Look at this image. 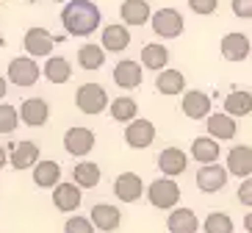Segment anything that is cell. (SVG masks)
<instances>
[{
	"label": "cell",
	"instance_id": "cell-26",
	"mask_svg": "<svg viewBox=\"0 0 252 233\" xmlns=\"http://www.w3.org/2000/svg\"><path fill=\"white\" fill-rule=\"evenodd\" d=\"M156 89L161 92V95H166V98H175V95H183L186 89V78L180 69H161L156 78Z\"/></svg>",
	"mask_w": 252,
	"mask_h": 233
},
{
	"label": "cell",
	"instance_id": "cell-32",
	"mask_svg": "<svg viewBox=\"0 0 252 233\" xmlns=\"http://www.w3.org/2000/svg\"><path fill=\"white\" fill-rule=\"evenodd\" d=\"M78 64H81L83 69H100L105 64V50L103 45H83L81 50H78Z\"/></svg>",
	"mask_w": 252,
	"mask_h": 233
},
{
	"label": "cell",
	"instance_id": "cell-23",
	"mask_svg": "<svg viewBox=\"0 0 252 233\" xmlns=\"http://www.w3.org/2000/svg\"><path fill=\"white\" fill-rule=\"evenodd\" d=\"M33 183L39 189H56L61 183V164L53 161V158H42L33 166Z\"/></svg>",
	"mask_w": 252,
	"mask_h": 233
},
{
	"label": "cell",
	"instance_id": "cell-38",
	"mask_svg": "<svg viewBox=\"0 0 252 233\" xmlns=\"http://www.w3.org/2000/svg\"><path fill=\"white\" fill-rule=\"evenodd\" d=\"M233 14L238 20H252V0H233Z\"/></svg>",
	"mask_w": 252,
	"mask_h": 233
},
{
	"label": "cell",
	"instance_id": "cell-13",
	"mask_svg": "<svg viewBox=\"0 0 252 233\" xmlns=\"http://www.w3.org/2000/svg\"><path fill=\"white\" fill-rule=\"evenodd\" d=\"M180 111L189 120H208L211 117V98L200 89H189L180 100Z\"/></svg>",
	"mask_w": 252,
	"mask_h": 233
},
{
	"label": "cell",
	"instance_id": "cell-16",
	"mask_svg": "<svg viewBox=\"0 0 252 233\" xmlns=\"http://www.w3.org/2000/svg\"><path fill=\"white\" fill-rule=\"evenodd\" d=\"M23 47L28 53L31 59H36V56H50L53 53V36L47 28H28L23 36Z\"/></svg>",
	"mask_w": 252,
	"mask_h": 233
},
{
	"label": "cell",
	"instance_id": "cell-41",
	"mask_svg": "<svg viewBox=\"0 0 252 233\" xmlns=\"http://www.w3.org/2000/svg\"><path fill=\"white\" fill-rule=\"evenodd\" d=\"M6 161H8V153H6V147H3V144H0V169H3V166H6Z\"/></svg>",
	"mask_w": 252,
	"mask_h": 233
},
{
	"label": "cell",
	"instance_id": "cell-31",
	"mask_svg": "<svg viewBox=\"0 0 252 233\" xmlns=\"http://www.w3.org/2000/svg\"><path fill=\"white\" fill-rule=\"evenodd\" d=\"M108 111H111V117L117 122H133L139 117V105H136L133 98H117V100H111Z\"/></svg>",
	"mask_w": 252,
	"mask_h": 233
},
{
	"label": "cell",
	"instance_id": "cell-20",
	"mask_svg": "<svg viewBox=\"0 0 252 233\" xmlns=\"http://www.w3.org/2000/svg\"><path fill=\"white\" fill-rule=\"evenodd\" d=\"M141 64L133 59H122L114 67V83H117L119 89H136V86H141Z\"/></svg>",
	"mask_w": 252,
	"mask_h": 233
},
{
	"label": "cell",
	"instance_id": "cell-3",
	"mask_svg": "<svg viewBox=\"0 0 252 233\" xmlns=\"http://www.w3.org/2000/svg\"><path fill=\"white\" fill-rule=\"evenodd\" d=\"M147 200L153 208H161V211H172L178 208L180 203V186L175 183V178H156V181L147 186Z\"/></svg>",
	"mask_w": 252,
	"mask_h": 233
},
{
	"label": "cell",
	"instance_id": "cell-37",
	"mask_svg": "<svg viewBox=\"0 0 252 233\" xmlns=\"http://www.w3.org/2000/svg\"><path fill=\"white\" fill-rule=\"evenodd\" d=\"M238 203L252 208V178H244V181L238 183Z\"/></svg>",
	"mask_w": 252,
	"mask_h": 233
},
{
	"label": "cell",
	"instance_id": "cell-30",
	"mask_svg": "<svg viewBox=\"0 0 252 233\" xmlns=\"http://www.w3.org/2000/svg\"><path fill=\"white\" fill-rule=\"evenodd\" d=\"M250 111H252V92L236 89L224 98V114H230V117H247Z\"/></svg>",
	"mask_w": 252,
	"mask_h": 233
},
{
	"label": "cell",
	"instance_id": "cell-8",
	"mask_svg": "<svg viewBox=\"0 0 252 233\" xmlns=\"http://www.w3.org/2000/svg\"><path fill=\"white\" fill-rule=\"evenodd\" d=\"M227 166H219V164H202L200 172H197V189L202 195H216L222 192L224 183H227Z\"/></svg>",
	"mask_w": 252,
	"mask_h": 233
},
{
	"label": "cell",
	"instance_id": "cell-7",
	"mask_svg": "<svg viewBox=\"0 0 252 233\" xmlns=\"http://www.w3.org/2000/svg\"><path fill=\"white\" fill-rule=\"evenodd\" d=\"M125 142H127V147H133V150H147L150 144L156 142V125L150 120H144V117H136L133 122H127Z\"/></svg>",
	"mask_w": 252,
	"mask_h": 233
},
{
	"label": "cell",
	"instance_id": "cell-29",
	"mask_svg": "<svg viewBox=\"0 0 252 233\" xmlns=\"http://www.w3.org/2000/svg\"><path fill=\"white\" fill-rule=\"evenodd\" d=\"M100 178H103V172L94 161H81V164L72 166V181L81 189H94L100 183Z\"/></svg>",
	"mask_w": 252,
	"mask_h": 233
},
{
	"label": "cell",
	"instance_id": "cell-25",
	"mask_svg": "<svg viewBox=\"0 0 252 233\" xmlns=\"http://www.w3.org/2000/svg\"><path fill=\"white\" fill-rule=\"evenodd\" d=\"M166 228H169V233H197L200 231V219L191 208H172Z\"/></svg>",
	"mask_w": 252,
	"mask_h": 233
},
{
	"label": "cell",
	"instance_id": "cell-40",
	"mask_svg": "<svg viewBox=\"0 0 252 233\" xmlns=\"http://www.w3.org/2000/svg\"><path fill=\"white\" fill-rule=\"evenodd\" d=\"M6 92H8V83H6V78L0 75V100L6 98Z\"/></svg>",
	"mask_w": 252,
	"mask_h": 233
},
{
	"label": "cell",
	"instance_id": "cell-14",
	"mask_svg": "<svg viewBox=\"0 0 252 233\" xmlns=\"http://www.w3.org/2000/svg\"><path fill=\"white\" fill-rule=\"evenodd\" d=\"M20 120H23V125H28V128H42V125L50 120V105H47V100L45 98L23 100V105H20Z\"/></svg>",
	"mask_w": 252,
	"mask_h": 233
},
{
	"label": "cell",
	"instance_id": "cell-18",
	"mask_svg": "<svg viewBox=\"0 0 252 233\" xmlns=\"http://www.w3.org/2000/svg\"><path fill=\"white\" fill-rule=\"evenodd\" d=\"M100 45H103L105 53H122L127 50V45H130V31H127V25L122 23H111L105 25L103 33H100Z\"/></svg>",
	"mask_w": 252,
	"mask_h": 233
},
{
	"label": "cell",
	"instance_id": "cell-36",
	"mask_svg": "<svg viewBox=\"0 0 252 233\" xmlns=\"http://www.w3.org/2000/svg\"><path fill=\"white\" fill-rule=\"evenodd\" d=\"M189 8L194 14H202V17H211L219 8V0H189Z\"/></svg>",
	"mask_w": 252,
	"mask_h": 233
},
{
	"label": "cell",
	"instance_id": "cell-10",
	"mask_svg": "<svg viewBox=\"0 0 252 233\" xmlns=\"http://www.w3.org/2000/svg\"><path fill=\"white\" fill-rule=\"evenodd\" d=\"M224 166H227L230 175H236V178H252V147L250 144H236V147H230L227 158H224Z\"/></svg>",
	"mask_w": 252,
	"mask_h": 233
},
{
	"label": "cell",
	"instance_id": "cell-27",
	"mask_svg": "<svg viewBox=\"0 0 252 233\" xmlns=\"http://www.w3.org/2000/svg\"><path fill=\"white\" fill-rule=\"evenodd\" d=\"M42 75L50 83H67L72 78V64L64 56H47L45 67H42Z\"/></svg>",
	"mask_w": 252,
	"mask_h": 233
},
{
	"label": "cell",
	"instance_id": "cell-9",
	"mask_svg": "<svg viewBox=\"0 0 252 233\" xmlns=\"http://www.w3.org/2000/svg\"><path fill=\"white\" fill-rule=\"evenodd\" d=\"M114 197H117L119 203H136L147 189H144V183H141V178L136 172H122L114 178Z\"/></svg>",
	"mask_w": 252,
	"mask_h": 233
},
{
	"label": "cell",
	"instance_id": "cell-35",
	"mask_svg": "<svg viewBox=\"0 0 252 233\" xmlns=\"http://www.w3.org/2000/svg\"><path fill=\"white\" fill-rule=\"evenodd\" d=\"M64 233H97V228L92 225V219L86 217H69L67 222H64Z\"/></svg>",
	"mask_w": 252,
	"mask_h": 233
},
{
	"label": "cell",
	"instance_id": "cell-11",
	"mask_svg": "<svg viewBox=\"0 0 252 233\" xmlns=\"http://www.w3.org/2000/svg\"><path fill=\"white\" fill-rule=\"evenodd\" d=\"M8 161H11V166L14 169H31V166H36L39 161H42V150H39L36 142H31V139H25V142H17L14 147H11V153H8Z\"/></svg>",
	"mask_w": 252,
	"mask_h": 233
},
{
	"label": "cell",
	"instance_id": "cell-15",
	"mask_svg": "<svg viewBox=\"0 0 252 233\" xmlns=\"http://www.w3.org/2000/svg\"><path fill=\"white\" fill-rule=\"evenodd\" d=\"M89 219H92V225H94L97 231L114 233L119 225H122V211H119L117 205H111V203H94Z\"/></svg>",
	"mask_w": 252,
	"mask_h": 233
},
{
	"label": "cell",
	"instance_id": "cell-2",
	"mask_svg": "<svg viewBox=\"0 0 252 233\" xmlns=\"http://www.w3.org/2000/svg\"><path fill=\"white\" fill-rule=\"evenodd\" d=\"M75 105L86 117H97V114H103L111 105V98H108V92L100 83L89 81V83H83V86H78V92H75Z\"/></svg>",
	"mask_w": 252,
	"mask_h": 233
},
{
	"label": "cell",
	"instance_id": "cell-24",
	"mask_svg": "<svg viewBox=\"0 0 252 233\" xmlns=\"http://www.w3.org/2000/svg\"><path fill=\"white\" fill-rule=\"evenodd\" d=\"M222 156V147L214 136H197L191 142V158L200 161V164H216Z\"/></svg>",
	"mask_w": 252,
	"mask_h": 233
},
{
	"label": "cell",
	"instance_id": "cell-1",
	"mask_svg": "<svg viewBox=\"0 0 252 233\" xmlns=\"http://www.w3.org/2000/svg\"><path fill=\"white\" fill-rule=\"evenodd\" d=\"M103 23V11L92 0H69L61 8V25L69 36H92Z\"/></svg>",
	"mask_w": 252,
	"mask_h": 233
},
{
	"label": "cell",
	"instance_id": "cell-39",
	"mask_svg": "<svg viewBox=\"0 0 252 233\" xmlns=\"http://www.w3.org/2000/svg\"><path fill=\"white\" fill-rule=\"evenodd\" d=\"M244 231L252 233V211H247V217H244Z\"/></svg>",
	"mask_w": 252,
	"mask_h": 233
},
{
	"label": "cell",
	"instance_id": "cell-4",
	"mask_svg": "<svg viewBox=\"0 0 252 233\" xmlns=\"http://www.w3.org/2000/svg\"><path fill=\"white\" fill-rule=\"evenodd\" d=\"M150 25L158 39H178L183 33V14L178 8H161V11H153Z\"/></svg>",
	"mask_w": 252,
	"mask_h": 233
},
{
	"label": "cell",
	"instance_id": "cell-21",
	"mask_svg": "<svg viewBox=\"0 0 252 233\" xmlns=\"http://www.w3.org/2000/svg\"><path fill=\"white\" fill-rule=\"evenodd\" d=\"M81 200H83V192H81V186L78 183H59V186L53 189V205L59 211H78V205H81Z\"/></svg>",
	"mask_w": 252,
	"mask_h": 233
},
{
	"label": "cell",
	"instance_id": "cell-19",
	"mask_svg": "<svg viewBox=\"0 0 252 233\" xmlns=\"http://www.w3.org/2000/svg\"><path fill=\"white\" fill-rule=\"evenodd\" d=\"M186 166H189V156H186L180 147H163V150L158 153V169H161L166 178L183 175Z\"/></svg>",
	"mask_w": 252,
	"mask_h": 233
},
{
	"label": "cell",
	"instance_id": "cell-34",
	"mask_svg": "<svg viewBox=\"0 0 252 233\" xmlns=\"http://www.w3.org/2000/svg\"><path fill=\"white\" fill-rule=\"evenodd\" d=\"M20 108L11 103H0V133H14L20 128Z\"/></svg>",
	"mask_w": 252,
	"mask_h": 233
},
{
	"label": "cell",
	"instance_id": "cell-5",
	"mask_svg": "<svg viewBox=\"0 0 252 233\" xmlns=\"http://www.w3.org/2000/svg\"><path fill=\"white\" fill-rule=\"evenodd\" d=\"M39 75H42V67L31 56H17V59L8 61V81L14 86H33Z\"/></svg>",
	"mask_w": 252,
	"mask_h": 233
},
{
	"label": "cell",
	"instance_id": "cell-12",
	"mask_svg": "<svg viewBox=\"0 0 252 233\" xmlns=\"http://www.w3.org/2000/svg\"><path fill=\"white\" fill-rule=\"evenodd\" d=\"M219 50H222V56L227 61H244L247 56H250V50H252V42H250V36H247V33L230 31V33H224V36H222Z\"/></svg>",
	"mask_w": 252,
	"mask_h": 233
},
{
	"label": "cell",
	"instance_id": "cell-17",
	"mask_svg": "<svg viewBox=\"0 0 252 233\" xmlns=\"http://www.w3.org/2000/svg\"><path fill=\"white\" fill-rule=\"evenodd\" d=\"M119 14H122V23L127 28H141V25H147L153 20V8H150L147 0H125Z\"/></svg>",
	"mask_w": 252,
	"mask_h": 233
},
{
	"label": "cell",
	"instance_id": "cell-28",
	"mask_svg": "<svg viewBox=\"0 0 252 233\" xmlns=\"http://www.w3.org/2000/svg\"><path fill=\"white\" fill-rule=\"evenodd\" d=\"M166 64H169V50H166L163 45L150 42V45L141 47V67L161 72V69H166Z\"/></svg>",
	"mask_w": 252,
	"mask_h": 233
},
{
	"label": "cell",
	"instance_id": "cell-33",
	"mask_svg": "<svg viewBox=\"0 0 252 233\" xmlns=\"http://www.w3.org/2000/svg\"><path fill=\"white\" fill-rule=\"evenodd\" d=\"M202 231H205V233H233V231H236V225H233L230 214H224V211H214V214H208V217H205Z\"/></svg>",
	"mask_w": 252,
	"mask_h": 233
},
{
	"label": "cell",
	"instance_id": "cell-22",
	"mask_svg": "<svg viewBox=\"0 0 252 233\" xmlns=\"http://www.w3.org/2000/svg\"><path fill=\"white\" fill-rule=\"evenodd\" d=\"M208 136H214L216 142H230L233 136L238 133V125H236V117H230V114H211L208 117Z\"/></svg>",
	"mask_w": 252,
	"mask_h": 233
},
{
	"label": "cell",
	"instance_id": "cell-6",
	"mask_svg": "<svg viewBox=\"0 0 252 233\" xmlns=\"http://www.w3.org/2000/svg\"><path fill=\"white\" fill-rule=\"evenodd\" d=\"M94 131L83 128V125H75V128H69L67 133H64V150L69 153L72 158H83L89 156L92 150H94Z\"/></svg>",
	"mask_w": 252,
	"mask_h": 233
}]
</instances>
